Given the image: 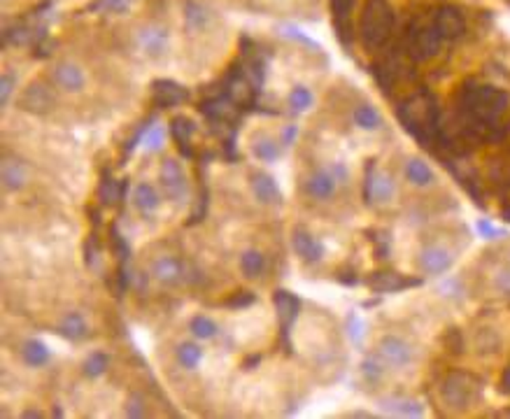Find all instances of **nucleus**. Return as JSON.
Returning a JSON list of instances; mask_svg holds the SVG:
<instances>
[{
    "instance_id": "09e8293b",
    "label": "nucleus",
    "mask_w": 510,
    "mask_h": 419,
    "mask_svg": "<svg viewBox=\"0 0 510 419\" xmlns=\"http://www.w3.org/2000/svg\"><path fill=\"white\" fill-rule=\"evenodd\" d=\"M296 135H299V128H296L294 124L285 126V131L280 133V144H282V147H292L294 140H296Z\"/></svg>"
},
{
    "instance_id": "603ef678",
    "label": "nucleus",
    "mask_w": 510,
    "mask_h": 419,
    "mask_svg": "<svg viewBox=\"0 0 510 419\" xmlns=\"http://www.w3.org/2000/svg\"><path fill=\"white\" fill-rule=\"evenodd\" d=\"M499 284H501V289H506V292H510V273H501Z\"/></svg>"
},
{
    "instance_id": "a878e982",
    "label": "nucleus",
    "mask_w": 510,
    "mask_h": 419,
    "mask_svg": "<svg viewBox=\"0 0 510 419\" xmlns=\"http://www.w3.org/2000/svg\"><path fill=\"white\" fill-rule=\"evenodd\" d=\"M185 19H187V28L203 30L210 21V12L203 3H199V0H187L185 3Z\"/></svg>"
},
{
    "instance_id": "1a4fd4ad",
    "label": "nucleus",
    "mask_w": 510,
    "mask_h": 419,
    "mask_svg": "<svg viewBox=\"0 0 510 419\" xmlns=\"http://www.w3.org/2000/svg\"><path fill=\"white\" fill-rule=\"evenodd\" d=\"M433 26L440 33L443 40H456V37L464 35V30H466V21H464L461 12L456 10V7H440L436 12V19H433Z\"/></svg>"
},
{
    "instance_id": "72a5a7b5",
    "label": "nucleus",
    "mask_w": 510,
    "mask_h": 419,
    "mask_svg": "<svg viewBox=\"0 0 510 419\" xmlns=\"http://www.w3.org/2000/svg\"><path fill=\"white\" fill-rule=\"evenodd\" d=\"M108 365H110L108 354L94 352V354H89V359L85 361V365H82V373H85L89 380H96V377H101L105 370H108Z\"/></svg>"
},
{
    "instance_id": "2f4dec72",
    "label": "nucleus",
    "mask_w": 510,
    "mask_h": 419,
    "mask_svg": "<svg viewBox=\"0 0 510 419\" xmlns=\"http://www.w3.org/2000/svg\"><path fill=\"white\" fill-rule=\"evenodd\" d=\"M331 7H333V14H336V24H338V33L342 40H349V24H347V19H349V12H352V7H354V0H331Z\"/></svg>"
},
{
    "instance_id": "ddd939ff",
    "label": "nucleus",
    "mask_w": 510,
    "mask_h": 419,
    "mask_svg": "<svg viewBox=\"0 0 510 419\" xmlns=\"http://www.w3.org/2000/svg\"><path fill=\"white\" fill-rule=\"evenodd\" d=\"M252 194H254L256 201L263 203V205H280L285 201L278 182L273 180L268 173H254L252 175Z\"/></svg>"
},
{
    "instance_id": "aec40b11",
    "label": "nucleus",
    "mask_w": 510,
    "mask_h": 419,
    "mask_svg": "<svg viewBox=\"0 0 510 419\" xmlns=\"http://www.w3.org/2000/svg\"><path fill=\"white\" fill-rule=\"evenodd\" d=\"M133 203L138 212L144 217V219H151L156 215V210L161 208V198H158V192L147 182H140L138 187H135L133 192Z\"/></svg>"
},
{
    "instance_id": "5701e85b",
    "label": "nucleus",
    "mask_w": 510,
    "mask_h": 419,
    "mask_svg": "<svg viewBox=\"0 0 510 419\" xmlns=\"http://www.w3.org/2000/svg\"><path fill=\"white\" fill-rule=\"evenodd\" d=\"M58 335L66 340H73V342H80L85 340L89 335V324L87 319L80 315V312H70V315H66L61 319L58 324Z\"/></svg>"
},
{
    "instance_id": "5fc2aeb1",
    "label": "nucleus",
    "mask_w": 510,
    "mask_h": 419,
    "mask_svg": "<svg viewBox=\"0 0 510 419\" xmlns=\"http://www.w3.org/2000/svg\"><path fill=\"white\" fill-rule=\"evenodd\" d=\"M349 417H371V415H368V413H361V410H359V413H352Z\"/></svg>"
},
{
    "instance_id": "bb28decb",
    "label": "nucleus",
    "mask_w": 510,
    "mask_h": 419,
    "mask_svg": "<svg viewBox=\"0 0 510 419\" xmlns=\"http://www.w3.org/2000/svg\"><path fill=\"white\" fill-rule=\"evenodd\" d=\"M406 177H408L410 185L426 187L433 182V173H431V168L422 161V158H410V161L406 163Z\"/></svg>"
},
{
    "instance_id": "7ed1b4c3",
    "label": "nucleus",
    "mask_w": 510,
    "mask_h": 419,
    "mask_svg": "<svg viewBox=\"0 0 510 419\" xmlns=\"http://www.w3.org/2000/svg\"><path fill=\"white\" fill-rule=\"evenodd\" d=\"M480 380L468 375V373H450L443 384H440V396L450 408L466 410L480 399Z\"/></svg>"
},
{
    "instance_id": "a211bd4d",
    "label": "nucleus",
    "mask_w": 510,
    "mask_h": 419,
    "mask_svg": "<svg viewBox=\"0 0 510 419\" xmlns=\"http://www.w3.org/2000/svg\"><path fill=\"white\" fill-rule=\"evenodd\" d=\"M273 303H275V310L280 315V322H282L285 329L294 324V319L299 317L301 312V299L292 292H287V289H278L275 296H273Z\"/></svg>"
},
{
    "instance_id": "c85d7f7f",
    "label": "nucleus",
    "mask_w": 510,
    "mask_h": 419,
    "mask_svg": "<svg viewBox=\"0 0 510 419\" xmlns=\"http://www.w3.org/2000/svg\"><path fill=\"white\" fill-rule=\"evenodd\" d=\"M266 268V258L261 251H256V249H247L245 254L240 256V270H242V275L245 277H259L263 273Z\"/></svg>"
},
{
    "instance_id": "6e6552de",
    "label": "nucleus",
    "mask_w": 510,
    "mask_h": 419,
    "mask_svg": "<svg viewBox=\"0 0 510 419\" xmlns=\"http://www.w3.org/2000/svg\"><path fill=\"white\" fill-rule=\"evenodd\" d=\"M54 103H56L54 94H51L44 84H30L19 101L21 110H26L30 114H47L54 110Z\"/></svg>"
},
{
    "instance_id": "6ab92c4d",
    "label": "nucleus",
    "mask_w": 510,
    "mask_h": 419,
    "mask_svg": "<svg viewBox=\"0 0 510 419\" xmlns=\"http://www.w3.org/2000/svg\"><path fill=\"white\" fill-rule=\"evenodd\" d=\"M0 177H3V187L7 192H21L26 187V165L19 158L7 156L0 165Z\"/></svg>"
},
{
    "instance_id": "58836bf2",
    "label": "nucleus",
    "mask_w": 510,
    "mask_h": 419,
    "mask_svg": "<svg viewBox=\"0 0 510 419\" xmlns=\"http://www.w3.org/2000/svg\"><path fill=\"white\" fill-rule=\"evenodd\" d=\"M347 331H349V338H352L354 345H361L363 342V322L356 312H352V315L347 317Z\"/></svg>"
},
{
    "instance_id": "0eeeda50",
    "label": "nucleus",
    "mask_w": 510,
    "mask_h": 419,
    "mask_svg": "<svg viewBox=\"0 0 510 419\" xmlns=\"http://www.w3.org/2000/svg\"><path fill=\"white\" fill-rule=\"evenodd\" d=\"M440 44H443V37L433 28H422L410 37V56L417 61H426L431 56H436L440 51Z\"/></svg>"
},
{
    "instance_id": "b1692460",
    "label": "nucleus",
    "mask_w": 510,
    "mask_h": 419,
    "mask_svg": "<svg viewBox=\"0 0 510 419\" xmlns=\"http://www.w3.org/2000/svg\"><path fill=\"white\" fill-rule=\"evenodd\" d=\"M380 408L390 415H399V417H422L424 408L413 399H385L380 401Z\"/></svg>"
},
{
    "instance_id": "393cba45",
    "label": "nucleus",
    "mask_w": 510,
    "mask_h": 419,
    "mask_svg": "<svg viewBox=\"0 0 510 419\" xmlns=\"http://www.w3.org/2000/svg\"><path fill=\"white\" fill-rule=\"evenodd\" d=\"M21 356H24V361H26L28 365H35V368H40V365H44V363L49 361L51 352H49V347L44 345L42 340L33 338V340H26V342H24V347H21Z\"/></svg>"
},
{
    "instance_id": "39448f33",
    "label": "nucleus",
    "mask_w": 510,
    "mask_h": 419,
    "mask_svg": "<svg viewBox=\"0 0 510 419\" xmlns=\"http://www.w3.org/2000/svg\"><path fill=\"white\" fill-rule=\"evenodd\" d=\"M151 275H154L156 282H161L163 287H178L185 282L187 268L178 256L166 254V256H158L156 261L151 263Z\"/></svg>"
},
{
    "instance_id": "9b49d317",
    "label": "nucleus",
    "mask_w": 510,
    "mask_h": 419,
    "mask_svg": "<svg viewBox=\"0 0 510 419\" xmlns=\"http://www.w3.org/2000/svg\"><path fill=\"white\" fill-rule=\"evenodd\" d=\"M151 94H154V103L158 108H173V105L189 101V91L173 80H156L151 84Z\"/></svg>"
},
{
    "instance_id": "8fccbe9b",
    "label": "nucleus",
    "mask_w": 510,
    "mask_h": 419,
    "mask_svg": "<svg viewBox=\"0 0 510 419\" xmlns=\"http://www.w3.org/2000/svg\"><path fill=\"white\" fill-rule=\"evenodd\" d=\"M285 35H287V37H294V40H299V42H306L308 47H317V42H312L308 35H303V30L294 28V26H287V28H285Z\"/></svg>"
},
{
    "instance_id": "f257e3e1",
    "label": "nucleus",
    "mask_w": 510,
    "mask_h": 419,
    "mask_svg": "<svg viewBox=\"0 0 510 419\" xmlns=\"http://www.w3.org/2000/svg\"><path fill=\"white\" fill-rule=\"evenodd\" d=\"M459 108L471 121V133L478 138L499 140L501 133L497 131L499 117L508 110V94L497 87H487V84H466L459 96Z\"/></svg>"
},
{
    "instance_id": "f704fd0d",
    "label": "nucleus",
    "mask_w": 510,
    "mask_h": 419,
    "mask_svg": "<svg viewBox=\"0 0 510 419\" xmlns=\"http://www.w3.org/2000/svg\"><path fill=\"white\" fill-rule=\"evenodd\" d=\"M124 189H126V185H121V189H119V182H117V180H112L110 175L105 173V175H103L101 192H98V196H101L103 205H114V201L124 198Z\"/></svg>"
},
{
    "instance_id": "c756f323",
    "label": "nucleus",
    "mask_w": 510,
    "mask_h": 419,
    "mask_svg": "<svg viewBox=\"0 0 510 419\" xmlns=\"http://www.w3.org/2000/svg\"><path fill=\"white\" fill-rule=\"evenodd\" d=\"M252 151H254V156L259 158V161H263V163H275L280 158V144L273 138H268V135L256 138L254 144H252Z\"/></svg>"
},
{
    "instance_id": "de8ad7c7",
    "label": "nucleus",
    "mask_w": 510,
    "mask_h": 419,
    "mask_svg": "<svg viewBox=\"0 0 510 419\" xmlns=\"http://www.w3.org/2000/svg\"><path fill=\"white\" fill-rule=\"evenodd\" d=\"M126 415H128V417H144V415H147V410L142 408V401L138 399V396H133V399L128 401Z\"/></svg>"
},
{
    "instance_id": "a18cd8bd",
    "label": "nucleus",
    "mask_w": 510,
    "mask_h": 419,
    "mask_svg": "<svg viewBox=\"0 0 510 419\" xmlns=\"http://www.w3.org/2000/svg\"><path fill=\"white\" fill-rule=\"evenodd\" d=\"M256 299H254V294L252 292H238L233 296V299H228L226 301V306L228 308H247V306H252Z\"/></svg>"
},
{
    "instance_id": "79ce46f5",
    "label": "nucleus",
    "mask_w": 510,
    "mask_h": 419,
    "mask_svg": "<svg viewBox=\"0 0 510 419\" xmlns=\"http://www.w3.org/2000/svg\"><path fill=\"white\" fill-rule=\"evenodd\" d=\"M131 5V0H98L91 5V10H103V12H124Z\"/></svg>"
},
{
    "instance_id": "423d86ee",
    "label": "nucleus",
    "mask_w": 510,
    "mask_h": 419,
    "mask_svg": "<svg viewBox=\"0 0 510 419\" xmlns=\"http://www.w3.org/2000/svg\"><path fill=\"white\" fill-rule=\"evenodd\" d=\"M378 349H380V359L387 365H392V368H403V365L413 361V347H410L406 340L397 338V335L382 338Z\"/></svg>"
},
{
    "instance_id": "473e14b6",
    "label": "nucleus",
    "mask_w": 510,
    "mask_h": 419,
    "mask_svg": "<svg viewBox=\"0 0 510 419\" xmlns=\"http://www.w3.org/2000/svg\"><path fill=\"white\" fill-rule=\"evenodd\" d=\"M354 121L356 126L363 128V131H375V128L382 126V117L371 108V105H361V108L354 110Z\"/></svg>"
},
{
    "instance_id": "e433bc0d",
    "label": "nucleus",
    "mask_w": 510,
    "mask_h": 419,
    "mask_svg": "<svg viewBox=\"0 0 510 419\" xmlns=\"http://www.w3.org/2000/svg\"><path fill=\"white\" fill-rule=\"evenodd\" d=\"M166 144V128L163 126H147V131L142 135V147L147 151H161Z\"/></svg>"
},
{
    "instance_id": "c03bdc74",
    "label": "nucleus",
    "mask_w": 510,
    "mask_h": 419,
    "mask_svg": "<svg viewBox=\"0 0 510 419\" xmlns=\"http://www.w3.org/2000/svg\"><path fill=\"white\" fill-rule=\"evenodd\" d=\"M14 91V77L10 73L3 75V80H0V105H7L10 103V96Z\"/></svg>"
},
{
    "instance_id": "4be33fe9",
    "label": "nucleus",
    "mask_w": 510,
    "mask_h": 419,
    "mask_svg": "<svg viewBox=\"0 0 510 419\" xmlns=\"http://www.w3.org/2000/svg\"><path fill=\"white\" fill-rule=\"evenodd\" d=\"M194 133H196V124L189 117H175L170 121V135H173V140L175 144L180 147V151L185 156H192L194 151H192V138H194Z\"/></svg>"
},
{
    "instance_id": "9d476101",
    "label": "nucleus",
    "mask_w": 510,
    "mask_h": 419,
    "mask_svg": "<svg viewBox=\"0 0 510 419\" xmlns=\"http://www.w3.org/2000/svg\"><path fill=\"white\" fill-rule=\"evenodd\" d=\"M168 30L161 28V26H147L138 30V37H135V42H138V47L144 51L147 56L151 58H158L163 56V51L168 49Z\"/></svg>"
},
{
    "instance_id": "412c9836",
    "label": "nucleus",
    "mask_w": 510,
    "mask_h": 419,
    "mask_svg": "<svg viewBox=\"0 0 510 419\" xmlns=\"http://www.w3.org/2000/svg\"><path fill=\"white\" fill-rule=\"evenodd\" d=\"M54 80L56 84L63 91H80L85 87V70L77 65V63H70V61H66V63H58L56 70H54Z\"/></svg>"
},
{
    "instance_id": "dca6fc26",
    "label": "nucleus",
    "mask_w": 510,
    "mask_h": 419,
    "mask_svg": "<svg viewBox=\"0 0 510 419\" xmlns=\"http://www.w3.org/2000/svg\"><path fill=\"white\" fill-rule=\"evenodd\" d=\"M336 185H338V180L333 177V173L329 170V168H317V170L312 173L306 182V192L312 198H317V201H324V198L333 196Z\"/></svg>"
},
{
    "instance_id": "f8f14e48",
    "label": "nucleus",
    "mask_w": 510,
    "mask_h": 419,
    "mask_svg": "<svg viewBox=\"0 0 510 419\" xmlns=\"http://www.w3.org/2000/svg\"><path fill=\"white\" fill-rule=\"evenodd\" d=\"M397 192L392 177L387 173H373V168H368V177H366V201L368 203H387Z\"/></svg>"
},
{
    "instance_id": "49530a36",
    "label": "nucleus",
    "mask_w": 510,
    "mask_h": 419,
    "mask_svg": "<svg viewBox=\"0 0 510 419\" xmlns=\"http://www.w3.org/2000/svg\"><path fill=\"white\" fill-rule=\"evenodd\" d=\"M445 345L452 349L454 354H459L461 349H464V340H461V333L456 331V329H450L445 333Z\"/></svg>"
},
{
    "instance_id": "4c0bfd02",
    "label": "nucleus",
    "mask_w": 510,
    "mask_h": 419,
    "mask_svg": "<svg viewBox=\"0 0 510 419\" xmlns=\"http://www.w3.org/2000/svg\"><path fill=\"white\" fill-rule=\"evenodd\" d=\"M245 75H247L249 84H252V87H254V91H259V89L263 87V82H266V63H263L261 58L249 61V65H247Z\"/></svg>"
},
{
    "instance_id": "a19ab883",
    "label": "nucleus",
    "mask_w": 510,
    "mask_h": 419,
    "mask_svg": "<svg viewBox=\"0 0 510 419\" xmlns=\"http://www.w3.org/2000/svg\"><path fill=\"white\" fill-rule=\"evenodd\" d=\"M475 228H478V233H480L485 240H499V238H504V235H506L504 228H497L492 222H487V219H480Z\"/></svg>"
},
{
    "instance_id": "7c9ffc66",
    "label": "nucleus",
    "mask_w": 510,
    "mask_h": 419,
    "mask_svg": "<svg viewBox=\"0 0 510 419\" xmlns=\"http://www.w3.org/2000/svg\"><path fill=\"white\" fill-rule=\"evenodd\" d=\"M287 103H289V108H292V112L301 114V112H308L312 108L315 96H312V91L308 87H294L292 91H289Z\"/></svg>"
},
{
    "instance_id": "f3484780",
    "label": "nucleus",
    "mask_w": 510,
    "mask_h": 419,
    "mask_svg": "<svg viewBox=\"0 0 510 419\" xmlns=\"http://www.w3.org/2000/svg\"><path fill=\"white\" fill-rule=\"evenodd\" d=\"M420 263H422V270L426 275H440V273L450 270L452 265V254L447 251L445 247H438V245H431L422 251L420 256Z\"/></svg>"
},
{
    "instance_id": "37998d69",
    "label": "nucleus",
    "mask_w": 510,
    "mask_h": 419,
    "mask_svg": "<svg viewBox=\"0 0 510 419\" xmlns=\"http://www.w3.org/2000/svg\"><path fill=\"white\" fill-rule=\"evenodd\" d=\"M112 247H114V251L119 254V261L126 263V258L131 256V249H128V242L121 238L117 228H112Z\"/></svg>"
},
{
    "instance_id": "864d4df0",
    "label": "nucleus",
    "mask_w": 510,
    "mask_h": 419,
    "mask_svg": "<svg viewBox=\"0 0 510 419\" xmlns=\"http://www.w3.org/2000/svg\"><path fill=\"white\" fill-rule=\"evenodd\" d=\"M21 417H24V419H40L42 413H40V410H24V413H21Z\"/></svg>"
},
{
    "instance_id": "20e7f679",
    "label": "nucleus",
    "mask_w": 510,
    "mask_h": 419,
    "mask_svg": "<svg viewBox=\"0 0 510 419\" xmlns=\"http://www.w3.org/2000/svg\"><path fill=\"white\" fill-rule=\"evenodd\" d=\"M158 180H161V187L166 196L175 203H182L189 194V185H187V175L185 168L178 161V158H166L161 163V173H158Z\"/></svg>"
},
{
    "instance_id": "2eb2a0df",
    "label": "nucleus",
    "mask_w": 510,
    "mask_h": 419,
    "mask_svg": "<svg viewBox=\"0 0 510 419\" xmlns=\"http://www.w3.org/2000/svg\"><path fill=\"white\" fill-rule=\"evenodd\" d=\"M294 249L306 263H317L324 258V245L315 238V235L303 231V228H296L294 231Z\"/></svg>"
},
{
    "instance_id": "4468645a",
    "label": "nucleus",
    "mask_w": 510,
    "mask_h": 419,
    "mask_svg": "<svg viewBox=\"0 0 510 419\" xmlns=\"http://www.w3.org/2000/svg\"><path fill=\"white\" fill-rule=\"evenodd\" d=\"M368 284L373 292H378V294H392V292H403V289H408V287H417V284H422V282L403 277L401 273H373Z\"/></svg>"
},
{
    "instance_id": "3c124183",
    "label": "nucleus",
    "mask_w": 510,
    "mask_h": 419,
    "mask_svg": "<svg viewBox=\"0 0 510 419\" xmlns=\"http://www.w3.org/2000/svg\"><path fill=\"white\" fill-rule=\"evenodd\" d=\"M329 170L333 173V177H336V180L340 182V185L347 180V175H349V173H347V168L342 165V163H333V165H329Z\"/></svg>"
},
{
    "instance_id": "ea45409f",
    "label": "nucleus",
    "mask_w": 510,
    "mask_h": 419,
    "mask_svg": "<svg viewBox=\"0 0 510 419\" xmlns=\"http://www.w3.org/2000/svg\"><path fill=\"white\" fill-rule=\"evenodd\" d=\"M361 373H363V377H366L371 384H375L378 380L382 377V365H380V361L375 359V356H371V359L363 361Z\"/></svg>"
},
{
    "instance_id": "cd10ccee",
    "label": "nucleus",
    "mask_w": 510,
    "mask_h": 419,
    "mask_svg": "<svg viewBox=\"0 0 510 419\" xmlns=\"http://www.w3.org/2000/svg\"><path fill=\"white\" fill-rule=\"evenodd\" d=\"M178 361L182 368L187 370H196L203 361V349L201 345H196V342H182L178 347Z\"/></svg>"
},
{
    "instance_id": "c9c22d12",
    "label": "nucleus",
    "mask_w": 510,
    "mask_h": 419,
    "mask_svg": "<svg viewBox=\"0 0 510 419\" xmlns=\"http://www.w3.org/2000/svg\"><path fill=\"white\" fill-rule=\"evenodd\" d=\"M189 331H192L199 340H212L219 329H217V324L212 322V319L199 315V317H194L192 322H189Z\"/></svg>"
},
{
    "instance_id": "f03ea898",
    "label": "nucleus",
    "mask_w": 510,
    "mask_h": 419,
    "mask_svg": "<svg viewBox=\"0 0 510 419\" xmlns=\"http://www.w3.org/2000/svg\"><path fill=\"white\" fill-rule=\"evenodd\" d=\"M394 28V12L385 0H368L361 14L359 35L366 49H378L390 40Z\"/></svg>"
}]
</instances>
